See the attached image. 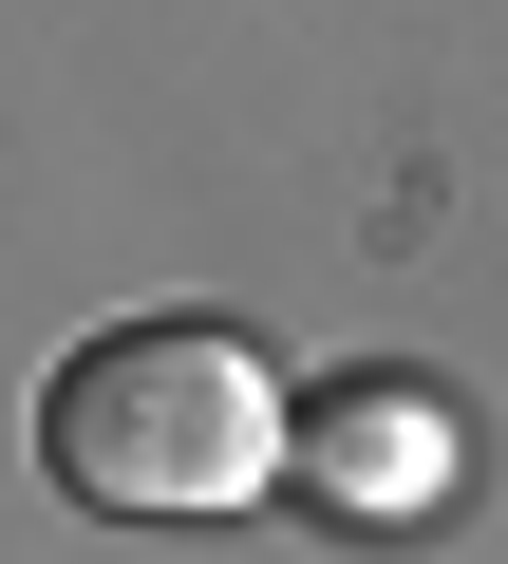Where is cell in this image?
Returning a JSON list of instances; mask_svg holds the SVG:
<instances>
[{
    "mask_svg": "<svg viewBox=\"0 0 508 564\" xmlns=\"http://www.w3.org/2000/svg\"><path fill=\"white\" fill-rule=\"evenodd\" d=\"M302 452V395L245 321H114L39 377V470L95 527H226Z\"/></svg>",
    "mask_w": 508,
    "mask_h": 564,
    "instance_id": "1",
    "label": "cell"
},
{
    "mask_svg": "<svg viewBox=\"0 0 508 564\" xmlns=\"http://www.w3.org/2000/svg\"><path fill=\"white\" fill-rule=\"evenodd\" d=\"M283 489H302L321 527H433V508L471 489L452 377H414V358H358V377H321V395H302V452H283Z\"/></svg>",
    "mask_w": 508,
    "mask_h": 564,
    "instance_id": "2",
    "label": "cell"
}]
</instances>
